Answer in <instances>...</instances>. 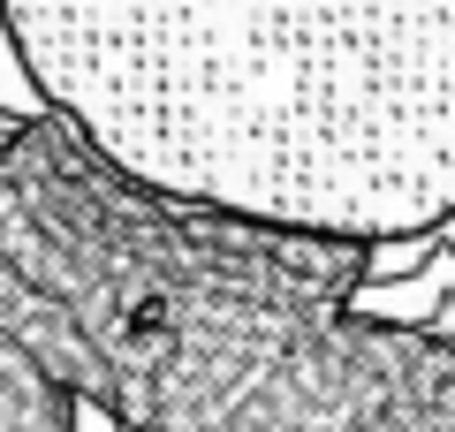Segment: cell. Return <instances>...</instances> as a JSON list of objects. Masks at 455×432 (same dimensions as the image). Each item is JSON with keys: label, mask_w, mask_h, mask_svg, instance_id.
Returning <instances> with one entry per match:
<instances>
[{"label": "cell", "mask_w": 455, "mask_h": 432, "mask_svg": "<svg viewBox=\"0 0 455 432\" xmlns=\"http://www.w3.org/2000/svg\"><path fill=\"white\" fill-rule=\"evenodd\" d=\"M0 31L160 197L349 243L455 212V0H0Z\"/></svg>", "instance_id": "6da1fadb"}]
</instances>
